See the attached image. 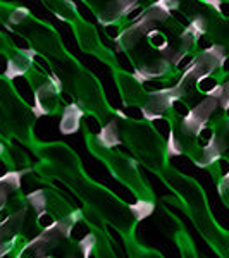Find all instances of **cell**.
Segmentation results:
<instances>
[{"instance_id":"cell-1","label":"cell","mask_w":229,"mask_h":258,"mask_svg":"<svg viewBox=\"0 0 229 258\" xmlns=\"http://www.w3.org/2000/svg\"><path fill=\"white\" fill-rule=\"evenodd\" d=\"M81 115H83V112L78 109L76 105L66 107L64 119H62V124H61V131L64 133V135H71V133L78 131Z\"/></svg>"}]
</instances>
